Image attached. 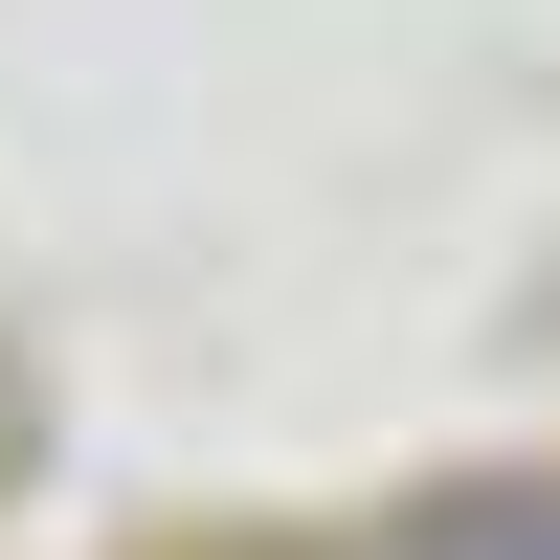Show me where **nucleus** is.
I'll list each match as a JSON object with an SVG mask.
<instances>
[{
  "instance_id": "f257e3e1",
  "label": "nucleus",
  "mask_w": 560,
  "mask_h": 560,
  "mask_svg": "<svg viewBox=\"0 0 560 560\" xmlns=\"http://www.w3.org/2000/svg\"><path fill=\"white\" fill-rule=\"evenodd\" d=\"M404 560H560L538 493H448V516H404Z\"/></svg>"
}]
</instances>
